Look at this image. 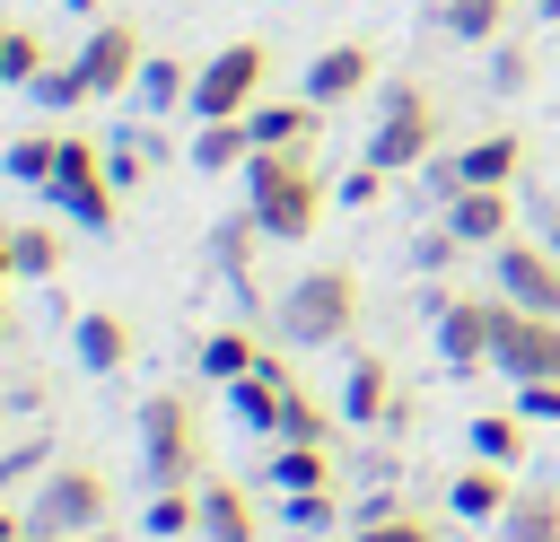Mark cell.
I'll return each mask as SVG.
<instances>
[{
  "label": "cell",
  "instance_id": "obj_6",
  "mask_svg": "<svg viewBox=\"0 0 560 542\" xmlns=\"http://www.w3.org/2000/svg\"><path fill=\"white\" fill-rule=\"evenodd\" d=\"M61 210H70V227H88V236H105L114 219H122V184L105 175V149L88 140V131H61V166H52V184H44Z\"/></svg>",
  "mask_w": 560,
  "mask_h": 542
},
{
  "label": "cell",
  "instance_id": "obj_33",
  "mask_svg": "<svg viewBox=\"0 0 560 542\" xmlns=\"http://www.w3.org/2000/svg\"><path fill=\"white\" fill-rule=\"evenodd\" d=\"M254 236H262V227H254V210H236V219H228V227L210 236V262H219V271H228L236 288H245V262H254Z\"/></svg>",
  "mask_w": 560,
  "mask_h": 542
},
{
  "label": "cell",
  "instance_id": "obj_48",
  "mask_svg": "<svg viewBox=\"0 0 560 542\" xmlns=\"http://www.w3.org/2000/svg\"><path fill=\"white\" fill-rule=\"evenodd\" d=\"M0 402H9V393H0Z\"/></svg>",
  "mask_w": 560,
  "mask_h": 542
},
{
  "label": "cell",
  "instance_id": "obj_8",
  "mask_svg": "<svg viewBox=\"0 0 560 542\" xmlns=\"http://www.w3.org/2000/svg\"><path fill=\"white\" fill-rule=\"evenodd\" d=\"M490 367H499L508 385L560 376V315H534V306H499V341H490Z\"/></svg>",
  "mask_w": 560,
  "mask_h": 542
},
{
  "label": "cell",
  "instance_id": "obj_44",
  "mask_svg": "<svg viewBox=\"0 0 560 542\" xmlns=\"http://www.w3.org/2000/svg\"><path fill=\"white\" fill-rule=\"evenodd\" d=\"M542 245H551V254H560V210H551V227H542Z\"/></svg>",
  "mask_w": 560,
  "mask_h": 542
},
{
  "label": "cell",
  "instance_id": "obj_5",
  "mask_svg": "<svg viewBox=\"0 0 560 542\" xmlns=\"http://www.w3.org/2000/svg\"><path fill=\"white\" fill-rule=\"evenodd\" d=\"M140 472L158 490H192L201 481V420L184 393H149L140 402Z\"/></svg>",
  "mask_w": 560,
  "mask_h": 542
},
{
  "label": "cell",
  "instance_id": "obj_11",
  "mask_svg": "<svg viewBox=\"0 0 560 542\" xmlns=\"http://www.w3.org/2000/svg\"><path fill=\"white\" fill-rule=\"evenodd\" d=\"M499 306H508V297H438V358H446V367H490Z\"/></svg>",
  "mask_w": 560,
  "mask_h": 542
},
{
  "label": "cell",
  "instance_id": "obj_18",
  "mask_svg": "<svg viewBox=\"0 0 560 542\" xmlns=\"http://www.w3.org/2000/svg\"><path fill=\"white\" fill-rule=\"evenodd\" d=\"M262 533V516H254V498L236 490V481H219V472H201V542H254Z\"/></svg>",
  "mask_w": 560,
  "mask_h": 542
},
{
  "label": "cell",
  "instance_id": "obj_28",
  "mask_svg": "<svg viewBox=\"0 0 560 542\" xmlns=\"http://www.w3.org/2000/svg\"><path fill=\"white\" fill-rule=\"evenodd\" d=\"M0 166H9L18 184H52V166H61V131H26V140H9Z\"/></svg>",
  "mask_w": 560,
  "mask_h": 542
},
{
  "label": "cell",
  "instance_id": "obj_21",
  "mask_svg": "<svg viewBox=\"0 0 560 542\" xmlns=\"http://www.w3.org/2000/svg\"><path fill=\"white\" fill-rule=\"evenodd\" d=\"M131 87H140V114H184V105H192V70H184L175 52H149Z\"/></svg>",
  "mask_w": 560,
  "mask_h": 542
},
{
  "label": "cell",
  "instance_id": "obj_30",
  "mask_svg": "<svg viewBox=\"0 0 560 542\" xmlns=\"http://www.w3.org/2000/svg\"><path fill=\"white\" fill-rule=\"evenodd\" d=\"M332 428H341V411H324L306 385H289V411H280V437H298V446H332Z\"/></svg>",
  "mask_w": 560,
  "mask_h": 542
},
{
  "label": "cell",
  "instance_id": "obj_16",
  "mask_svg": "<svg viewBox=\"0 0 560 542\" xmlns=\"http://www.w3.org/2000/svg\"><path fill=\"white\" fill-rule=\"evenodd\" d=\"M245 131H254V149H315V131H324V105H315V96L254 105V114H245Z\"/></svg>",
  "mask_w": 560,
  "mask_h": 542
},
{
  "label": "cell",
  "instance_id": "obj_19",
  "mask_svg": "<svg viewBox=\"0 0 560 542\" xmlns=\"http://www.w3.org/2000/svg\"><path fill=\"white\" fill-rule=\"evenodd\" d=\"M446 157H455V184H516L525 140H516V131H481V140H464V149H446Z\"/></svg>",
  "mask_w": 560,
  "mask_h": 542
},
{
  "label": "cell",
  "instance_id": "obj_1",
  "mask_svg": "<svg viewBox=\"0 0 560 542\" xmlns=\"http://www.w3.org/2000/svg\"><path fill=\"white\" fill-rule=\"evenodd\" d=\"M245 210H254L262 245H306L324 219V175L306 166V149H254L245 157Z\"/></svg>",
  "mask_w": 560,
  "mask_h": 542
},
{
  "label": "cell",
  "instance_id": "obj_31",
  "mask_svg": "<svg viewBox=\"0 0 560 542\" xmlns=\"http://www.w3.org/2000/svg\"><path fill=\"white\" fill-rule=\"evenodd\" d=\"M472 455L525 463V411H481V420H472Z\"/></svg>",
  "mask_w": 560,
  "mask_h": 542
},
{
  "label": "cell",
  "instance_id": "obj_29",
  "mask_svg": "<svg viewBox=\"0 0 560 542\" xmlns=\"http://www.w3.org/2000/svg\"><path fill=\"white\" fill-rule=\"evenodd\" d=\"M9 254H18V280H52V271H61V227L26 219V227L9 236Z\"/></svg>",
  "mask_w": 560,
  "mask_h": 542
},
{
  "label": "cell",
  "instance_id": "obj_40",
  "mask_svg": "<svg viewBox=\"0 0 560 542\" xmlns=\"http://www.w3.org/2000/svg\"><path fill=\"white\" fill-rule=\"evenodd\" d=\"M516 411H525V420H560V376H534V385H516Z\"/></svg>",
  "mask_w": 560,
  "mask_h": 542
},
{
  "label": "cell",
  "instance_id": "obj_26",
  "mask_svg": "<svg viewBox=\"0 0 560 542\" xmlns=\"http://www.w3.org/2000/svg\"><path fill=\"white\" fill-rule=\"evenodd\" d=\"M499 533H508V542H560V498H542V490H516V507L499 516Z\"/></svg>",
  "mask_w": 560,
  "mask_h": 542
},
{
  "label": "cell",
  "instance_id": "obj_39",
  "mask_svg": "<svg viewBox=\"0 0 560 542\" xmlns=\"http://www.w3.org/2000/svg\"><path fill=\"white\" fill-rule=\"evenodd\" d=\"M455 254H472V245H464V236H455V227H446V219H438V227H429V236H420V245H411V262H420V271H446V262H455Z\"/></svg>",
  "mask_w": 560,
  "mask_h": 542
},
{
  "label": "cell",
  "instance_id": "obj_36",
  "mask_svg": "<svg viewBox=\"0 0 560 542\" xmlns=\"http://www.w3.org/2000/svg\"><path fill=\"white\" fill-rule=\"evenodd\" d=\"M490 87H499V96H525V87H534V52H525V44H499V52H490Z\"/></svg>",
  "mask_w": 560,
  "mask_h": 542
},
{
  "label": "cell",
  "instance_id": "obj_3",
  "mask_svg": "<svg viewBox=\"0 0 560 542\" xmlns=\"http://www.w3.org/2000/svg\"><path fill=\"white\" fill-rule=\"evenodd\" d=\"M114 516V481L96 463H44L35 498H26V542H88Z\"/></svg>",
  "mask_w": 560,
  "mask_h": 542
},
{
  "label": "cell",
  "instance_id": "obj_45",
  "mask_svg": "<svg viewBox=\"0 0 560 542\" xmlns=\"http://www.w3.org/2000/svg\"><path fill=\"white\" fill-rule=\"evenodd\" d=\"M534 9H542V17H551V26H560V0H534Z\"/></svg>",
  "mask_w": 560,
  "mask_h": 542
},
{
  "label": "cell",
  "instance_id": "obj_20",
  "mask_svg": "<svg viewBox=\"0 0 560 542\" xmlns=\"http://www.w3.org/2000/svg\"><path fill=\"white\" fill-rule=\"evenodd\" d=\"M245 157H254L245 114H219V122H201V131H192V166H201V175H245Z\"/></svg>",
  "mask_w": 560,
  "mask_h": 542
},
{
  "label": "cell",
  "instance_id": "obj_32",
  "mask_svg": "<svg viewBox=\"0 0 560 542\" xmlns=\"http://www.w3.org/2000/svg\"><path fill=\"white\" fill-rule=\"evenodd\" d=\"M105 175H114L122 192H140V184L158 175V140H149V131H122V140L105 149Z\"/></svg>",
  "mask_w": 560,
  "mask_h": 542
},
{
  "label": "cell",
  "instance_id": "obj_22",
  "mask_svg": "<svg viewBox=\"0 0 560 542\" xmlns=\"http://www.w3.org/2000/svg\"><path fill=\"white\" fill-rule=\"evenodd\" d=\"M271 490H332V446L271 437Z\"/></svg>",
  "mask_w": 560,
  "mask_h": 542
},
{
  "label": "cell",
  "instance_id": "obj_47",
  "mask_svg": "<svg viewBox=\"0 0 560 542\" xmlns=\"http://www.w3.org/2000/svg\"><path fill=\"white\" fill-rule=\"evenodd\" d=\"M0 341H9V306H0Z\"/></svg>",
  "mask_w": 560,
  "mask_h": 542
},
{
  "label": "cell",
  "instance_id": "obj_43",
  "mask_svg": "<svg viewBox=\"0 0 560 542\" xmlns=\"http://www.w3.org/2000/svg\"><path fill=\"white\" fill-rule=\"evenodd\" d=\"M61 9H70V17H105V0H61Z\"/></svg>",
  "mask_w": 560,
  "mask_h": 542
},
{
  "label": "cell",
  "instance_id": "obj_25",
  "mask_svg": "<svg viewBox=\"0 0 560 542\" xmlns=\"http://www.w3.org/2000/svg\"><path fill=\"white\" fill-rule=\"evenodd\" d=\"M44 61H52V52H44L35 26H0V87H35Z\"/></svg>",
  "mask_w": 560,
  "mask_h": 542
},
{
  "label": "cell",
  "instance_id": "obj_15",
  "mask_svg": "<svg viewBox=\"0 0 560 542\" xmlns=\"http://www.w3.org/2000/svg\"><path fill=\"white\" fill-rule=\"evenodd\" d=\"M446 507H455L464 525H499V516L516 507V472H508V463H490V455H472V463L455 472V490H446Z\"/></svg>",
  "mask_w": 560,
  "mask_h": 542
},
{
  "label": "cell",
  "instance_id": "obj_10",
  "mask_svg": "<svg viewBox=\"0 0 560 542\" xmlns=\"http://www.w3.org/2000/svg\"><path fill=\"white\" fill-rule=\"evenodd\" d=\"M140 26L131 17H88V44H79V70H88V87L96 96H122L131 79H140Z\"/></svg>",
  "mask_w": 560,
  "mask_h": 542
},
{
  "label": "cell",
  "instance_id": "obj_4",
  "mask_svg": "<svg viewBox=\"0 0 560 542\" xmlns=\"http://www.w3.org/2000/svg\"><path fill=\"white\" fill-rule=\"evenodd\" d=\"M368 157L385 175H411L438 157V96L420 79H385L376 87V131H368Z\"/></svg>",
  "mask_w": 560,
  "mask_h": 542
},
{
  "label": "cell",
  "instance_id": "obj_17",
  "mask_svg": "<svg viewBox=\"0 0 560 542\" xmlns=\"http://www.w3.org/2000/svg\"><path fill=\"white\" fill-rule=\"evenodd\" d=\"M70 358H79L88 376H114V367L131 358V323H122L114 306H88V315L70 323Z\"/></svg>",
  "mask_w": 560,
  "mask_h": 542
},
{
  "label": "cell",
  "instance_id": "obj_2",
  "mask_svg": "<svg viewBox=\"0 0 560 542\" xmlns=\"http://www.w3.org/2000/svg\"><path fill=\"white\" fill-rule=\"evenodd\" d=\"M359 306H368L359 271H350V262H315V271H298V280L280 288V341H289V350H332V341H350Z\"/></svg>",
  "mask_w": 560,
  "mask_h": 542
},
{
  "label": "cell",
  "instance_id": "obj_38",
  "mask_svg": "<svg viewBox=\"0 0 560 542\" xmlns=\"http://www.w3.org/2000/svg\"><path fill=\"white\" fill-rule=\"evenodd\" d=\"M44 472V437H18V446H0V498L18 490V481H35Z\"/></svg>",
  "mask_w": 560,
  "mask_h": 542
},
{
  "label": "cell",
  "instance_id": "obj_37",
  "mask_svg": "<svg viewBox=\"0 0 560 542\" xmlns=\"http://www.w3.org/2000/svg\"><path fill=\"white\" fill-rule=\"evenodd\" d=\"M332 201H350V210H376V201H385V166H376V157H359V166L332 184Z\"/></svg>",
  "mask_w": 560,
  "mask_h": 542
},
{
  "label": "cell",
  "instance_id": "obj_35",
  "mask_svg": "<svg viewBox=\"0 0 560 542\" xmlns=\"http://www.w3.org/2000/svg\"><path fill=\"white\" fill-rule=\"evenodd\" d=\"M280 525L289 533H324L332 525V490H280Z\"/></svg>",
  "mask_w": 560,
  "mask_h": 542
},
{
  "label": "cell",
  "instance_id": "obj_14",
  "mask_svg": "<svg viewBox=\"0 0 560 542\" xmlns=\"http://www.w3.org/2000/svg\"><path fill=\"white\" fill-rule=\"evenodd\" d=\"M341 420H350V428H385V420H402V402H394V367H385L376 350H350V367H341Z\"/></svg>",
  "mask_w": 560,
  "mask_h": 542
},
{
  "label": "cell",
  "instance_id": "obj_42",
  "mask_svg": "<svg viewBox=\"0 0 560 542\" xmlns=\"http://www.w3.org/2000/svg\"><path fill=\"white\" fill-rule=\"evenodd\" d=\"M9 280H18V254L0 245V306H9Z\"/></svg>",
  "mask_w": 560,
  "mask_h": 542
},
{
  "label": "cell",
  "instance_id": "obj_34",
  "mask_svg": "<svg viewBox=\"0 0 560 542\" xmlns=\"http://www.w3.org/2000/svg\"><path fill=\"white\" fill-rule=\"evenodd\" d=\"M350 542H438V525H429V516H402V507H385V516L350 525Z\"/></svg>",
  "mask_w": 560,
  "mask_h": 542
},
{
  "label": "cell",
  "instance_id": "obj_12",
  "mask_svg": "<svg viewBox=\"0 0 560 542\" xmlns=\"http://www.w3.org/2000/svg\"><path fill=\"white\" fill-rule=\"evenodd\" d=\"M368 87H376V44H359V35H350V44H324V52L306 61V96H315L324 114L350 105V96H368Z\"/></svg>",
  "mask_w": 560,
  "mask_h": 542
},
{
  "label": "cell",
  "instance_id": "obj_27",
  "mask_svg": "<svg viewBox=\"0 0 560 542\" xmlns=\"http://www.w3.org/2000/svg\"><path fill=\"white\" fill-rule=\"evenodd\" d=\"M26 96H35L44 114H70V105H88L96 87H88V70H79V52H70V61H44V79H35Z\"/></svg>",
  "mask_w": 560,
  "mask_h": 542
},
{
  "label": "cell",
  "instance_id": "obj_41",
  "mask_svg": "<svg viewBox=\"0 0 560 542\" xmlns=\"http://www.w3.org/2000/svg\"><path fill=\"white\" fill-rule=\"evenodd\" d=\"M0 542H26V507H9V498H0Z\"/></svg>",
  "mask_w": 560,
  "mask_h": 542
},
{
  "label": "cell",
  "instance_id": "obj_46",
  "mask_svg": "<svg viewBox=\"0 0 560 542\" xmlns=\"http://www.w3.org/2000/svg\"><path fill=\"white\" fill-rule=\"evenodd\" d=\"M9 236H18V227H9V219H0V245H9Z\"/></svg>",
  "mask_w": 560,
  "mask_h": 542
},
{
  "label": "cell",
  "instance_id": "obj_23",
  "mask_svg": "<svg viewBox=\"0 0 560 542\" xmlns=\"http://www.w3.org/2000/svg\"><path fill=\"white\" fill-rule=\"evenodd\" d=\"M438 26L455 44H499L508 35V0H438Z\"/></svg>",
  "mask_w": 560,
  "mask_h": 542
},
{
  "label": "cell",
  "instance_id": "obj_13",
  "mask_svg": "<svg viewBox=\"0 0 560 542\" xmlns=\"http://www.w3.org/2000/svg\"><path fill=\"white\" fill-rule=\"evenodd\" d=\"M446 227H455L472 254L508 245V236H516V201H508V184H464V192L446 201Z\"/></svg>",
  "mask_w": 560,
  "mask_h": 542
},
{
  "label": "cell",
  "instance_id": "obj_7",
  "mask_svg": "<svg viewBox=\"0 0 560 542\" xmlns=\"http://www.w3.org/2000/svg\"><path fill=\"white\" fill-rule=\"evenodd\" d=\"M262 79H271V44H262V35H236V44H219V52L192 70V114H201V122L254 114V105H262Z\"/></svg>",
  "mask_w": 560,
  "mask_h": 542
},
{
  "label": "cell",
  "instance_id": "obj_9",
  "mask_svg": "<svg viewBox=\"0 0 560 542\" xmlns=\"http://www.w3.org/2000/svg\"><path fill=\"white\" fill-rule=\"evenodd\" d=\"M490 288H499L508 306L560 315V254L534 245V236H508V245H490Z\"/></svg>",
  "mask_w": 560,
  "mask_h": 542
},
{
  "label": "cell",
  "instance_id": "obj_24",
  "mask_svg": "<svg viewBox=\"0 0 560 542\" xmlns=\"http://www.w3.org/2000/svg\"><path fill=\"white\" fill-rule=\"evenodd\" d=\"M254 367H262V341H254V332H210V341H201V376H210V385H236V376H254Z\"/></svg>",
  "mask_w": 560,
  "mask_h": 542
}]
</instances>
